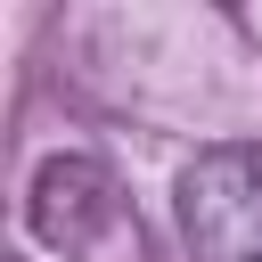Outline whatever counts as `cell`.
<instances>
[{"label": "cell", "instance_id": "obj_1", "mask_svg": "<svg viewBox=\"0 0 262 262\" xmlns=\"http://www.w3.org/2000/svg\"><path fill=\"white\" fill-rule=\"evenodd\" d=\"M172 229L188 262H262V139H221L180 164Z\"/></svg>", "mask_w": 262, "mask_h": 262}, {"label": "cell", "instance_id": "obj_2", "mask_svg": "<svg viewBox=\"0 0 262 262\" xmlns=\"http://www.w3.org/2000/svg\"><path fill=\"white\" fill-rule=\"evenodd\" d=\"M106 229H123V188L98 156H49L33 172V237L57 254H90Z\"/></svg>", "mask_w": 262, "mask_h": 262}, {"label": "cell", "instance_id": "obj_3", "mask_svg": "<svg viewBox=\"0 0 262 262\" xmlns=\"http://www.w3.org/2000/svg\"><path fill=\"white\" fill-rule=\"evenodd\" d=\"M16 262H25V254H16Z\"/></svg>", "mask_w": 262, "mask_h": 262}]
</instances>
